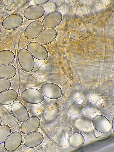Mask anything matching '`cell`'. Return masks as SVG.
I'll list each match as a JSON object with an SVG mask.
<instances>
[{
    "mask_svg": "<svg viewBox=\"0 0 114 152\" xmlns=\"http://www.w3.org/2000/svg\"><path fill=\"white\" fill-rule=\"evenodd\" d=\"M27 49L34 58L40 60H46L49 55L46 48L35 42H29L27 45Z\"/></svg>",
    "mask_w": 114,
    "mask_h": 152,
    "instance_id": "obj_5",
    "label": "cell"
},
{
    "mask_svg": "<svg viewBox=\"0 0 114 152\" xmlns=\"http://www.w3.org/2000/svg\"><path fill=\"white\" fill-rule=\"evenodd\" d=\"M18 96L17 91L13 89L0 92V104L4 106L9 105L16 101Z\"/></svg>",
    "mask_w": 114,
    "mask_h": 152,
    "instance_id": "obj_15",
    "label": "cell"
},
{
    "mask_svg": "<svg viewBox=\"0 0 114 152\" xmlns=\"http://www.w3.org/2000/svg\"><path fill=\"white\" fill-rule=\"evenodd\" d=\"M23 137L18 131H14L10 133L4 143V147L7 151L12 152L17 150L21 145Z\"/></svg>",
    "mask_w": 114,
    "mask_h": 152,
    "instance_id": "obj_4",
    "label": "cell"
},
{
    "mask_svg": "<svg viewBox=\"0 0 114 152\" xmlns=\"http://www.w3.org/2000/svg\"><path fill=\"white\" fill-rule=\"evenodd\" d=\"M15 66L11 64L0 66V78L10 79L13 78L17 73Z\"/></svg>",
    "mask_w": 114,
    "mask_h": 152,
    "instance_id": "obj_17",
    "label": "cell"
},
{
    "mask_svg": "<svg viewBox=\"0 0 114 152\" xmlns=\"http://www.w3.org/2000/svg\"><path fill=\"white\" fill-rule=\"evenodd\" d=\"M2 38V32L1 30H0V43L1 41Z\"/></svg>",
    "mask_w": 114,
    "mask_h": 152,
    "instance_id": "obj_24",
    "label": "cell"
},
{
    "mask_svg": "<svg viewBox=\"0 0 114 152\" xmlns=\"http://www.w3.org/2000/svg\"><path fill=\"white\" fill-rule=\"evenodd\" d=\"M15 58V54L12 50L8 49L0 50V66L10 64Z\"/></svg>",
    "mask_w": 114,
    "mask_h": 152,
    "instance_id": "obj_18",
    "label": "cell"
},
{
    "mask_svg": "<svg viewBox=\"0 0 114 152\" xmlns=\"http://www.w3.org/2000/svg\"><path fill=\"white\" fill-rule=\"evenodd\" d=\"M23 22V19L21 15L13 14L5 17L2 21V25L4 29L11 30L19 27Z\"/></svg>",
    "mask_w": 114,
    "mask_h": 152,
    "instance_id": "obj_12",
    "label": "cell"
},
{
    "mask_svg": "<svg viewBox=\"0 0 114 152\" xmlns=\"http://www.w3.org/2000/svg\"><path fill=\"white\" fill-rule=\"evenodd\" d=\"M17 58L19 64L23 71L29 72L33 70L35 64L34 59L27 49H20L18 52Z\"/></svg>",
    "mask_w": 114,
    "mask_h": 152,
    "instance_id": "obj_1",
    "label": "cell"
},
{
    "mask_svg": "<svg viewBox=\"0 0 114 152\" xmlns=\"http://www.w3.org/2000/svg\"><path fill=\"white\" fill-rule=\"evenodd\" d=\"M62 18V15L60 12H52L43 18L42 22L43 27L45 29L54 28L60 23Z\"/></svg>",
    "mask_w": 114,
    "mask_h": 152,
    "instance_id": "obj_10",
    "label": "cell"
},
{
    "mask_svg": "<svg viewBox=\"0 0 114 152\" xmlns=\"http://www.w3.org/2000/svg\"><path fill=\"white\" fill-rule=\"evenodd\" d=\"M45 13L44 8L42 6L33 5L27 8L24 11L23 15L27 20H34L41 18Z\"/></svg>",
    "mask_w": 114,
    "mask_h": 152,
    "instance_id": "obj_13",
    "label": "cell"
},
{
    "mask_svg": "<svg viewBox=\"0 0 114 152\" xmlns=\"http://www.w3.org/2000/svg\"><path fill=\"white\" fill-rule=\"evenodd\" d=\"M2 123V119L1 117L0 116V125H1Z\"/></svg>",
    "mask_w": 114,
    "mask_h": 152,
    "instance_id": "obj_25",
    "label": "cell"
},
{
    "mask_svg": "<svg viewBox=\"0 0 114 152\" xmlns=\"http://www.w3.org/2000/svg\"><path fill=\"white\" fill-rule=\"evenodd\" d=\"M44 137L42 133L35 131L27 134L23 139V143L26 147L33 148L37 147L43 142Z\"/></svg>",
    "mask_w": 114,
    "mask_h": 152,
    "instance_id": "obj_8",
    "label": "cell"
},
{
    "mask_svg": "<svg viewBox=\"0 0 114 152\" xmlns=\"http://www.w3.org/2000/svg\"><path fill=\"white\" fill-rule=\"evenodd\" d=\"M11 86V82L9 79L0 78V92L10 89Z\"/></svg>",
    "mask_w": 114,
    "mask_h": 152,
    "instance_id": "obj_20",
    "label": "cell"
},
{
    "mask_svg": "<svg viewBox=\"0 0 114 152\" xmlns=\"http://www.w3.org/2000/svg\"><path fill=\"white\" fill-rule=\"evenodd\" d=\"M43 29L42 21L39 20L34 21L27 26L24 31V36L28 40L34 39L43 30Z\"/></svg>",
    "mask_w": 114,
    "mask_h": 152,
    "instance_id": "obj_14",
    "label": "cell"
},
{
    "mask_svg": "<svg viewBox=\"0 0 114 152\" xmlns=\"http://www.w3.org/2000/svg\"><path fill=\"white\" fill-rule=\"evenodd\" d=\"M40 124L41 121L38 117L32 116L23 122L20 127V130L22 133L26 135L36 131Z\"/></svg>",
    "mask_w": 114,
    "mask_h": 152,
    "instance_id": "obj_7",
    "label": "cell"
},
{
    "mask_svg": "<svg viewBox=\"0 0 114 152\" xmlns=\"http://www.w3.org/2000/svg\"><path fill=\"white\" fill-rule=\"evenodd\" d=\"M21 97L24 101L32 104L41 103L44 99V96L40 90L33 88L24 89L21 93Z\"/></svg>",
    "mask_w": 114,
    "mask_h": 152,
    "instance_id": "obj_2",
    "label": "cell"
},
{
    "mask_svg": "<svg viewBox=\"0 0 114 152\" xmlns=\"http://www.w3.org/2000/svg\"><path fill=\"white\" fill-rule=\"evenodd\" d=\"M10 111L14 117L19 122H23L29 117V113L26 107L22 103L15 102L10 107Z\"/></svg>",
    "mask_w": 114,
    "mask_h": 152,
    "instance_id": "obj_6",
    "label": "cell"
},
{
    "mask_svg": "<svg viewBox=\"0 0 114 152\" xmlns=\"http://www.w3.org/2000/svg\"><path fill=\"white\" fill-rule=\"evenodd\" d=\"M11 133V128L8 125L3 124L0 125V144L4 142Z\"/></svg>",
    "mask_w": 114,
    "mask_h": 152,
    "instance_id": "obj_19",
    "label": "cell"
},
{
    "mask_svg": "<svg viewBox=\"0 0 114 152\" xmlns=\"http://www.w3.org/2000/svg\"><path fill=\"white\" fill-rule=\"evenodd\" d=\"M94 134L95 137L97 138H103L105 137L107 135L108 133H104L99 132L96 130L94 131Z\"/></svg>",
    "mask_w": 114,
    "mask_h": 152,
    "instance_id": "obj_21",
    "label": "cell"
},
{
    "mask_svg": "<svg viewBox=\"0 0 114 152\" xmlns=\"http://www.w3.org/2000/svg\"><path fill=\"white\" fill-rule=\"evenodd\" d=\"M112 124V129H113V132H114V130H113V129H114V128H113V127H114V126H113V125H114V118H113Z\"/></svg>",
    "mask_w": 114,
    "mask_h": 152,
    "instance_id": "obj_23",
    "label": "cell"
},
{
    "mask_svg": "<svg viewBox=\"0 0 114 152\" xmlns=\"http://www.w3.org/2000/svg\"><path fill=\"white\" fill-rule=\"evenodd\" d=\"M40 91L44 96L52 100L60 98L62 94L61 87L54 83L47 82L44 84L40 88Z\"/></svg>",
    "mask_w": 114,
    "mask_h": 152,
    "instance_id": "obj_3",
    "label": "cell"
},
{
    "mask_svg": "<svg viewBox=\"0 0 114 152\" xmlns=\"http://www.w3.org/2000/svg\"><path fill=\"white\" fill-rule=\"evenodd\" d=\"M57 35V32L55 29H45L35 38V41L42 46L46 45L52 42L56 38Z\"/></svg>",
    "mask_w": 114,
    "mask_h": 152,
    "instance_id": "obj_11",
    "label": "cell"
},
{
    "mask_svg": "<svg viewBox=\"0 0 114 152\" xmlns=\"http://www.w3.org/2000/svg\"><path fill=\"white\" fill-rule=\"evenodd\" d=\"M49 1V0H34V2L36 5H41L46 4Z\"/></svg>",
    "mask_w": 114,
    "mask_h": 152,
    "instance_id": "obj_22",
    "label": "cell"
},
{
    "mask_svg": "<svg viewBox=\"0 0 114 152\" xmlns=\"http://www.w3.org/2000/svg\"><path fill=\"white\" fill-rule=\"evenodd\" d=\"M85 141L84 137L81 133L74 132L69 137L68 143L70 146L74 148H77L81 147Z\"/></svg>",
    "mask_w": 114,
    "mask_h": 152,
    "instance_id": "obj_16",
    "label": "cell"
},
{
    "mask_svg": "<svg viewBox=\"0 0 114 152\" xmlns=\"http://www.w3.org/2000/svg\"><path fill=\"white\" fill-rule=\"evenodd\" d=\"M93 127L97 131L104 133H108L111 131V125L110 121L105 116L97 115L93 119Z\"/></svg>",
    "mask_w": 114,
    "mask_h": 152,
    "instance_id": "obj_9",
    "label": "cell"
}]
</instances>
